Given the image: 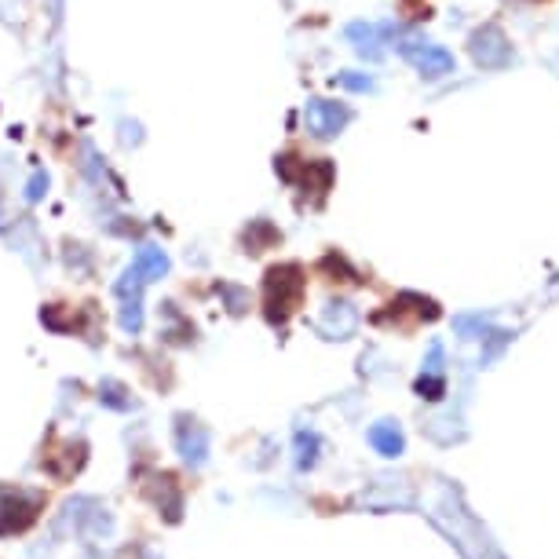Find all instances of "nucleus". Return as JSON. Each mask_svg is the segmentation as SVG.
Listing matches in <instances>:
<instances>
[{
	"label": "nucleus",
	"instance_id": "obj_1",
	"mask_svg": "<svg viewBox=\"0 0 559 559\" xmlns=\"http://www.w3.org/2000/svg\"><path fill=\"white\" fill-rule=\"evenodd\" d=\"M169 271V253L161 249V245H143L136 256H132V264L121 278H117L114 293L121 300V329L136 337L139 329H143V289L150 282H158L161 275Z\"/></svg>",
	"mask_w": 559,
	"mask_h": 559
},
{
	"label": "nucleus",
	"instance_id": "obj_2",
	"mask_svg": "<svg viewBox=\"0 0 559 559\" xmlns=\"http://www.w3.org/2000/svg\"><path fill=\"white\" fill-rule=\"evenodd\" d=\"M300 300H304V271L300 267L285 264V267H275V271H267L264 307L271 322H285L300 307Z\"/></svg>",
	"mask_w": 559,
	"mask_h": 559
},
{
	"label": "nucleus",
	"instance_id": "obj_3",
	"mask_svg": "<svg viewBox=\"0 0 559 559\" xmlns=\"http://www.w3.org/2000/svg\"><path fill=\"white\" fill-rule=\"evenodd\" d=\"M391 44L399 48L402 59H406V63H410L421 77H432L435 81V77L454 74V55L446 52L443 44L424 41V37H417V33H410V30H395Z\"/></svg>",
	"mask_w": 559,
	"mask_h": 559
},
{
	"label": "nucleus",
	"instance_id": "obj_4",
	"mask_svg": "<svg viewBox=\"0 0 559 559\" xmlns=\"http://www.w3.org/2000/svg\"><path fill=\"white\" fill-rule=\"evenodd\" d=\"M351 121V110L333 99H311L304 110V125L315 139H333Z\"/></svg>",
	"mask_w": 559,
	"mask_h": 559
},
{
	"label": "nucleus",
	"instance_id": "obj_5",
	"mask_svg": "<svg viewBox=\"0 0 559 559\" xmlns=\"http://www.w3.org/2000/svg\"><path fill=\"white\" fill-rule=\"evenodd\" d=\"M472 59L483 70H501V66L512 63V44H508V37L497 26H486V30H475L472 33Z\"/></svg>",
	"mask_w": 559,
	"mask_h": 559
},
{
	"label": "nucleus",
	"instance_id": "obj_6",
	"mask_svg": "<svg viewBox=\"0 0 559 559\" xmlns=\"http://www.w3.org/2000/svg\"><path fill=\"white\" fill-rule=\"evenodd\" d=\"M395 22H351L348 26V41L355 44V52L362 55V59H380L384 55V44H391V37H395Z\"/></svg>",
	"mask_w": 559,
	"mask_h": 559
},
{
	"label": "nucleus",
	"instance_id": "obj_7",
	"mask_svg": "<svg viewBox=\"0 0 559 559\" xmlns=\"http://www.w3.org/2000/svg\"><path fill=\"white\" fill-rule=\"evenodd\" d=\"M176 446H180V454L187 457L190 465H201L209 457V432L198 421L180 417V424H176Z\"/></svg>",
	"mask_w": 559,
	"mask_h": 559
},
{
	"label": "nucleus",
	"instance_id": "obj_8",
	"mask_svg": "<svg viewBox=\"0 0 559 559\" xmlns=\"http://www.w3.org/2000/svg\"><path fill=\"white\" fill-rule=\"evenodd\" d=\"M355 322H359V315H355V307L340 300V304H329V307H326V315H322L318 329H322V333H329L333 340H344V337L351 333V329H355Z\"/></svg>",
	"mask_w": 559,
	"mask_h": 559
},
{
	"label": "nucleus",
	"instance_id": "obj_9",
	"mask_svg": "<svg viewBox=\"0 0 559 559\" xmlns=\"http://www.w3.org/2000/svg\"><path fill=\"white\" fill-rule=\"evenodd\" d=\"M370 446L377 450V454H384V457H399L402 446H406V439H402L399 424L380 421V424H373V428H370Z\"/></svg>",
	"mask_w": 559,
	"mask_h": 559
},
{
	"label": "nucleus",
	"instance_id": "obj_10",
	"mask_svg": "<svg viewBox=\"0 0 559 559\" xmlns=\"http://www.w3.org/2000/svg\"><path fill=\"white\" fill-rule=\"evenodd\" d=\"M318 457V435L315 432H300L296 435V465L311 468Z\"/></svg>",
	"mask_w": 559,
	"mask_h": 559
},
{
	"label": "nucleus",
	"instance_id": "obj_11",
	"mask_svg": "<svg viewBox=\"0 0 559 559\" xmlns=\"http://www.w3.org/2000/svg\"><path fill=\"white\" fill-rule=\"evenodd\" d=\"M337 85L344 92H373V77L370 74H337Z\"/></svg>",
	"mask_w": 559,
	"mask_h": 559
},
{
	"label": "nucleus",
	"instance_id": "obj_12",
	"mask_svg": "<svg viewBox=\"0 0 559 559\" xmlns=\"http://www.w3.org/2000/svg\"><path fill=\"white\" fill-rule=\"evenodd\" d=\"M417 391H421L424 399H443V377H439V373H424V377L417 380Z\"/></svg>",
	"mask_w": 559,
	"mask_h": 559
},
{
	"label": "nucleus",
	"instance_id": "obj_13",
	"mask_svg": "<svg viewBox=\"0 0 559 559\" xmlns=\"http://www.w3.org/2000/svg\"><path fill=\"white\" fill-rule=\"evenodd\" d=\"M44 190H48V176H44L41 169L33 172L30 183H26V201H41L44 198Z\"/></svg>",
	"mask_w": 559,
	"mask_h": 559
},
{
	"label": "nucleus",
	"instance_id": "obj_14",
	"mask_svg": "<svg viewBox=\"0 0 559 559\" xmlns=\"http://www.w3.org/2000/svg\"><path fill=\"white\" fill-rule=\"evenodd\" d=\"M117 395H125V391H121V384H103V388H99V399H106L110 406H114V410H128L132 402H128V399H117Z\"/></svg>",
	"mask_w": 559,
	"mask_h": 559
},
{
	"label": "nucleus",
	"instance_id": "obj_15",
	"mask_svg": "<svg viewBox=\"0 0 559 559\" xmlns=\"http://www.w3.org/2000/svg\"><path fill=\"white\" fill-rule=\"evenodd\" d=\"M424 373H443V344L435 340L432 351H428V362H424Z\"/></svg>",
	"mask_w": 559,
	"mask_h": 559
}]
</instances>
